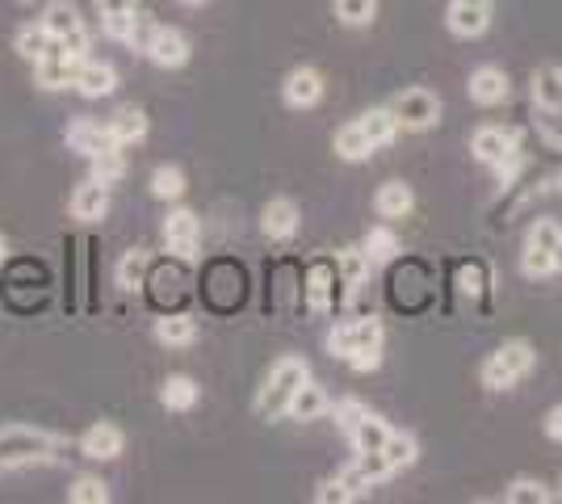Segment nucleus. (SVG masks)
Instances as JSON below:
<instances>
[{
  "label": "nucleus",
  "mask_w": 562,
  "mask_h": 504,
  "mask_svg": "<svg viewBox=\"0 0 562 504\" xmlns=\"http://www.w3.org/2000/svg\"><path fill=\"white\" fill-rule=\"evenodd\" d=\"M59 446H64V437H55V433L9 425V429H0V471H18V467H34V462H55Z\"/></svg>",
  "instance_id": "1"
},
{
  "label": "nucleus",
  "mask_w": 562,
  "mask_h": 504,
  "mask_svg": "<svg viewBox=\"0 0 562 504\" xmlns=\"http://www.w3.org/2000/svg\"><path fill=\"white\" fill-rule=\"evenodd\" d=\"M306 379H311V366H306L303 358H281L278 366H273V374H269L265 391L257 395V412L265 416V421L285 416L290 400H294V391H299Z\"/></svg>",
  "instance_id": "2"
},
{
  "label": "nucleus",
  "mask_w": 562,
  "mask_h": 504,
  "mask_svg": "<svg viewBox=\"0 0 562 504\" xmlns=\"http://www.w3.org/2000/svg\"><path fill=\"white\" fill-rule=\"evenodd\" d=\"M533 345L529 340H504L492 358L483 361V387L487 391H508L513 383H520L533 370Z\"/></svg>",
  "instance_id": "3"
},
{
  "label": "nucleus",
  "mask_w": 562,
  "mask_h": 504,
  "mask_svg": "<svg viewBox=\"0 0 562 504\" xmlns=\"http://www.w3.org/2000/svg\"><path fill=\"white\" fill-rule=\"evenodd\" d=\"M43 25H47V34L55 43H64L68 55L89 59V30H85V22H80V13H76L71 0H50L47 13H43Z\"/></svg>",
  "instance_id": "4"
},
{
  "label": "nucleus",
  "mask_w": 562,
  "mask_h": 504,
  "mask_svg": "<svg viewBox=\"0 0 562 504\" xmlns=\"http://www.w3.org/2000/svg\"><path fill=\"white\" fill-rule=\"evenodd\" d=\"M391 110L398 119V131H428V126L441 122V101L428 89H403Z\"/></svg>",
  "instance_id": "5"
},
{
  "label": "nucleus",
  "mask_w": 562,
  "mask_h": 504,
  "mask_svg": "<svg viewBox=\"0 0 562 504\" xmlns=\"http://www.w3.org/2000/svg\"><path fill=\"white\" fill-rule=\"evenodd\" d=\"M470 152H474V160L479 165H499V160H508L520 152V135L508 131V126H479L474 131V139H470Z\"/></svg>",
  "instance_id": "6"
},
{
  "label": "nucleus",
  "mask_w": 562,
  "mask_h": 504,
  "mask_svg": "<svg viewBox=\"0 0 562 504\" xmlns=\"http://www.w3.org/2000/svg\"><path fill=\"white\" fill-rule=\"evenodd\" d=\"M147 59L151 64H160V68H186L189 59V38L181 34V30H168V25H160V30H151L147 34Z\"/></svg>",
  "instance_id": "7"
},
{
  "label": "nucleus",
  "mask_w": 562,
  "mask_h": 504,
  "mask_svg": "<svg viewBox=\"0 0 562 504\" xmlns=\"http://www.w3.org/2000/svg\"><path fill=\"white\" fill-rule=\"evenodd\" d=\"M198 215L193 211H172L165 219V244L177 253V257H186V261H198Z\"/></svg>",
  "instance_id": "8"
},
{
  "label": "nucleus",
  "mask_w": 562,
  "mask_h": 504,
  "mask_svg": "<svg viewBox=\"0 0 562 504\" xmlns=\"http://www.w3.org/2000/svg\"><path fill=\"white\" fill-rule=\"evenodd\" d=\"M449 30L458 34V38H479V34H487V25H492V4H474V0H453L449 4Z\"/></svg>",
  "instance_id": "9"
},
{
  "label": "nucleus",
  "mask_w": 562,
  "mask_h": 504,
  "mask_svg": "<svg viewBox=\"0 0 562 504\" xmlns=\"http://www.w3.org/2000/svg\"><path fill=\"white\" fill-rule=\"evenodd\" d=\"M80 64H85V59H76L68 51H50L47 59L34 64V80H38L43 89H68V85H76Z\"/></svg>",
  "instance_id": "10"
},
{
  "label": "nucleus",
  "mask_w": 562,
  "mask_h": 504,
  "mask_svg": "<svg viewBox=\"0 0 562 504\" xmlns=\"http://www.w3.org/2000/svg\"><path fill=\"white\" fill-rule=\"evenodd\" d=\"M68 147L71 152H80V156H101V152H110L114 144V135H110V126H101V122L93 119H76L68 126Z\"/></svg>",
  "instance_id": "11"
},
{
  "label": "nucleus",
  "mask_w": 562,
  "mask_h": 504,
  "mask_svg": "<svg viewBox=\"0 0 562 504\" xmlns=\"http://www.w3.org/2000/svg\"><path fill=\"white\" fill-rule=\"evenodd\" d=\"M281 97L294 110H311L324 97V76L315 72V68H294V72L285 76V85H281Z\"/></svg>",
  "instance_id": "12"
},
{
  "label": "nucleus",
  "mask_w": 562,
  "mask_h": 504,
  "mask_svg": "<svg viewBox=\"0 0 562 504\" xmlns=\"http://www.w3.org/2000/svg\"><path fill=\"white\" fill-rule=\"evenodd\" d=\"M122 446H126V437L110 421H101V425H93V429L80 437V450H85V458H93V462H114L122 455Z\"/></svg>",
  "instance_id": "13"
},
{
  "label": "nucleus",
  "mask_w": 562,
  "mask_h": 504,
  "mask_svg": "<svg viewBox=\"0 0 562 504\" xmlns=\"http://www.w3.org/2000/svg\"><path fill=\"white\" fill-rule=\"evenodd\" d=\"M105 211H110V186H101V181L76 186V193H71V219L97 223V219H105Z\"/></svg>",
  "instance_id": "14"
},
{
  "label": "nucleus",
  "mask_w": 562,
  "mask_h": 504,
  "mask_svg": "<svg viewBox=\"0 0 562 504\" xmlns=\"http://www.w3.org/2000/svg\"><path fill=\"white\" fill-rule=\"evenodd\" d=\"M467 89H470V101H479V105H499V101H508V93H513L504 68H479V72L470 76Z\"/></svg>",
  "instance_id": "15"
},
{
  "label": "nucleus",
  "mask_w": 562,
  "mask_h": 504,
  "mask_svg": "<svg viewBox=\"0 0 562 504\" xmlns=\"http://www.w3.org/2000/svg\"><path fill=\"white\" fill-rule=\"evenodd\" d=\"M260 227H265L269 240H290L299 232V206L290 198H273L265 206V215H260Z\"/></svg>",
  "instance_id": "16"
},
{
  "label": "nucleus",
  "mask_w": 562,
  "mask_h": 504,
  "mask_svg": "<svg viewBox=\"0 0 562 504\" xmlns=\"http://www.w3.org/2000/svg\"><path fill=\"white\" fill-rule=\"evenodd\" d=\"M76 89L85 97H110L117 89L114 64H101V59H85L80 72H76Z\"/></svg>",
  "instance_id": "17"
},
{
  "label": "nucleus",
  "mask_w": 562,
  "mask_h": 504,
  "mask_svg": "<svg viewBox=\"0 0 562 504\" xmlns=\"http://www.w3.org/2000/svg\"><path fill=\"white\" fill-rule=\"evenodd\" d=\"M105 126H110V135H114L117 147H131L147 139V119H143V110H135V105H122Z\"/></svg>",
  "instance_id": "18"
},
{
  "label": "nucleus",
  "mask_w": 562,
  "mask_h": 504,
  "mask_svg": "<svg viewBox=\"0 0 562 504\" xmlns=\"http://www.w3.org/2000/svg\"><path fill=\"white\" fill-rule=\"evenodd\" d=\"M378 147L370 144V135L361 131V122H349V126H340L336 131V156L340 160H349V165H361V160H370Z\"/></svg>",
  "instance_id": "19"
},
{
  "label": "nucleus",
  "mask_w": 562,
  "mask_h": 504,
  "mask_svg": "<svg viewBox=\"0 0 562 504\" xmlns=\"http://www.w3.org/2000/svg\"><path fill=\"white\" fill-rule=\"evenodd\" d=\"M50 51H64V43H55L43 22H38V25H22V30H18V55H22V59L38 64V59H47Z\"/></svg>",
  "instance_id": "20"
},
{
  "label": "nucleus",
  "mask_w": 562,
  "mask_h": 504,
  "mask_svg": "<svg viewBox=\"0 0 562 504\" xmlns=\"http://www.w3.org/2000/svg\"><path fill=\"white\" fill-rule=\"evenodd\" d=\"M285 412H290L294 421H319V416L328 412V391L306 379V383L294 391V400H290V408H285Z\"/></svg>",
  "instance_id": "21"
},
{
  "label": "nucleus",
  "mask_w": 562,
  "mask_h": 504,
  "mask_svg": "<svg viewBox=\"0 0 562 504\" xmlns=\"http://www.w3.org/2000/svg\"><path fill=\"white\" fill-rule=\"evenodd\" d=\"M533 101H538V110L562 114V68L546 64V68L533 72Z\"/></svg>",
  "instance_id": "22"
},
{
  "label": "nucleus",
  "mask_w": 562,
  "mask_h": 504,
  "mask_svg": "<svg viewBox=\"0 0 562 504\" xmlns=\"http://www.w3.org/2000/svg\"><path fill=\"white\" fill-rule=\"evenodd\" d=\"M386 437H391V425H386L382 416H374V412H366V416H361V425L349 433V441H352V450H357V455L382 450V446H386Z\"/></svg>",
  "instance_id": "23"
},
{
  "label": "nucleus",
  "mask_w": 562,
  "mask_h": 504,
  "mask_svg": "<svg viewBox=\"0 0 562 504\" xmlns=\"http://www.w3.org/2000/svg\"><path fill=\"white\" fill-rule=\"evenodd\" d=\"M198 383L189 379V374H172V379H165V387H160V404H165L168 412H189L193 404H198Z\"/></svg>",
  "instance_id": "24"
},
{
  "label": "nucleus",
  "mask_w": 562,
  "mask_h": 504,
  "mask_svg": "<svg viewBox=\"0 0 562 504\" xmlns=\"http://www.w3.org/2000/svg\"><path fill=\"white\" fill-rule=\"evenodd\" d=\"M357 122H361V131L370 135V144L374 147H386L398 135V119H395V110H391V105H378V110L361 114Z\"/></svg>",
  "instance_id": "25"
},
{
  "label": "nucleus",
  "mask_w": 562,
  "mask_h": 504,
  "mask_svg": "<svg viewBox=\"0 0 562 504\" xmlns=\"http://www.w3.org/2000/svg\"><path fill=\"white\" fill-rule=\"evenodd\" d=\"M412 202H416V198H412V190H407L403 181H386L374 198V206L382 219H403L407 211H412Z\"/></svg>",
  "instance_id": "26"
},
{
  "label": "nucleus",
  "mask_w": 562,
  "mask_h": 504,
  "mask_svg": "<svg viewBox=\"0 0 562 504\" xmlns=\"http://www.w3.org/2000/svg\"><path fill=\"white\" fill-rule=\"evenodd\" d=\"M331 287H336L331 265H311V278H306V303H311V312H328Z\"/></svg>",
  "instance_id": "27"
},
{
  "label": "nucleus",
  "mask_w": 562,
  "mask_h": 504,
  "mask_svg": "<svg viewBox=\"0 0 562 504\" xmlns=\"http://www.w3.org/2000/svg\"><path fill=\"white\" fill-rule=\"evenodd\" d=\"M382 455H386V462H391L395 471H403V467H412V462L420 458V446H416V437H412V433H395V429H391L386 446H382Z\"/></svg>",
  "instance_id": "28"
},
{
  "label": "nucleus",
  "mask_w": 562,
  "mask_h": 504,
  "mask_svg": "<svg viewBox=\"0 0 562 504\" xmlns=\"http://www.w3.org/2000/svg\"><path fill=\"white\" fill-rule=\"evenodd\" d=\"M193 336H198V324L189 315H165V320H156V340L160 345H189Z\"/></svg>",
  "instance_id": "29"
},
{
  "label": "nucleus",
  "mask_w": 562,
  "mask_h": 504,
  "mask_svg": "<svg viewBox=\"0 0 562 504\" xmlns=\"http://www.w3.org/2000/svg\"><path fill=\"white\" fill-rule=\"evenodd\" d=\"M101 30H105V38H114V43H135V34H139V13H135V9L101 13Z\"/></svg>",
  "instance_id": "30"
},
{
  "label": "nucleus",
  "mask_w": 562,
  "mask_h": 504,
  "mask_svg": "<svg viewBox=\"0 0 562 504\" xmlns=\"http://www.w3.org/2000/svg\"><path fill=\"white\" fill-rule=\"evenodd\" d=\"M366 257H370V265H386L398 257V236L391 232V227H374L370 236H366Z\"/></svg>",
  "instance_id": "31"
},
{
  "label": "nucleus",
  "mask_w": 562,
  "mask_h": 504,
  "mask_svg": "<svg viewBox=\"0 0 562 504\" xmlns=\"http://www.w3.org/2000/svg\"><path fill=\"white\" fill-rule=\"evenodd\" d=\"M147 253L143 248H131L122 261H117V287L122 290H139L143 287V278H147Z\"/></svg>",
  "instance_id": "32"
},
{
  "label": "nucleus",
  "mask_w": 562,
  "mask_h": 504,
  "mask_svg": "<svg viewBox=\"0 0 562 504\" xmlns=\"http://www.w3.org/2000/svg\"><path fill=\"white\" fill-rule=\"evenodd\" d=\"M336 265H340L345 287H352V290L361 287V282H366V273H370V257H366V248H340Z\"/></svg>",
  "instance_id": "33"
},
{
  "label": "nucleus",
  "mask_w": 562,
  "mask_h": 504,
  "mask_svg": "<svg viewBox=\"0 0 562 504\" xmlns=\"http://www.w3.org/2000/svg\"><path fill=\"white\" fill-rule=\"evenodd\" d=\"M151 193H156V198H168V202L181 198V193H186V172L177 165H160L151 172Z\"/></svg>",
  "instance_id": "34"
},
{
  "label": "nucleus",
  "mask_w": 562,
  "mask_h": 504,
  "mask_svg": "<svg viewBox=\"0 0 562 504\" xmlns=\"http://www.w3.org/2000/svg\"><path fill=\"white\" fill-rule=\"evenodd\" d=\"M68 501L71 504H105L110 501V488L97 480V475H80V480H71Z\"/></svg>",
  "instance_id": "35"
},
{
  "label": "nucleus",
  "mask_w": 562,
  "mask_h": 504,
  "mask_svg": "<svg viewBox=\"0 0 562 504\" xmlns=\"http://www.w3.org/2000/svg\"><path fill=\"white\" fill-rule=\"evenodd\" d=\"M122 177H126V160H122V152H117V147H110V152L93 156V181H101V186H114V181H122Z\"/></svg>",
  "instance_id": "36"
},
{
  "label": "nucleus",
  "mask_w": 562,
  "mask_h": 504,
  "mask_svg": "<svg viewBox=\"0 0 562 504\" xmlns=\"http://www.w3.org/2000/svg\"><path fill=\"white\" fill-rule=\"evenodd\" d=\"M352 467L361 471V480L370 483V488H374V483H382V480H391V475H395V467L386 462V455H382V450H370V455H357V462H352Z\"/></svg>",
  "instance_id": "37"
},
{
  "label": "nucleus",
  "mask_w": 562,
  "mask_h": 504,
  "mask_svg": "<svg viewBox=\"0 0 562 504\" xmlns=\"http://www.w3.org/2000/svg\"><path fill=\"white\" fill-rule=\"evenodd\" d=\"M378 13V0H336V18L345 25H370Z\"/></svg>",
  "instance_id": "38"
},
{
  "label": "nucleus",
  "mask_w": 562,
  "mask_h": 504,
  "mask_svg": "<svg viewBox=\"0 0 562 504\" xmlns=\"http://www.w3.org/2000/svg\"><path fill=\"white\" fill-rule=\"evenodd\" d=\"M504 501H508V504H546V501H550V492H546L538 480H525V475H520V480L508 483Z\"/></svg>",
  "instance_id": "39"
},
{
  "label": "nucleus",
  "mask_w": 562,
  "mask_h": 504,
  "mask_svg": "<svg viewBox=\"0 0 562 504\" xmlns=\"http://www.w3.org/2000/svg\"><path fill=\"white\" fill-rule=\"evenodd\" d=\"M352 349H382V324H378L374 315L352 320Z\"/></svg>",
  "instance_id": "40"
},
{
  "label": "nucleus",
  "mask_w": 562,
  "mask_h": 504,
  "mask_svg": "<svg viewBox=\"0 0 562 504\" xmlns=\"http://www.w3.org/2000/svg\"><path fill=\"white\" fill-rule=\"evenodd\" d=\"M520 269H525V278H550V273H554V257H550L546 248H533V244H525Z\"/></svg>",
  "instance_id": "41"
},
{
  "label": "nucleus",
  "mask_w": 562,
  "mask_h": 504,
  "mask_svg": "<svg viewBox=\"0 0 562 504\" xmlns=\"http://www.w3.org/2000/svg\"><path fill=\"white\" fill-rule=\"evenodd\" d=\"M366 404H361V400H340V404H336V425H340V433H345V437H349L352 429H357V425H361V416H366Z\"/></svg>",
  "instance_id": "42"
},
{
  "label": "nucleus",
  "mask_w": 562,
  "mask_h": 504,
  "mask_svg": "<svg viewBox=\"0 0 562 504\" xmlns=\"http://www.w3.org/2000/svg\"><path fill=\"white\" fill-rule=\"evenodd\" d=\"M559 240H562V227L554 223V219H538L533 232H529V244H533V248H546V253H554V244Z\"/></svg>",
  "instance_id": "43"
},
{
  "label": "nucleus",
  "mask_w": 562,
  "mask_h": 504,
  "mask_svg": "<svg viewBox=\"0 0 562 504\" xmlns=\"http://www.w3.org/2000/svg\"><path fill=\"white\" fill-rule=\"evenodd\" d=\"M328 349H331V358H349L352 354V320H345V324H336V328H331Z\"/></svg>",
  "instance_id": "44"
},
{
  "label": "nucleus",
  "mask_w": 562,
  "mask_h": 504,
  "mask_svg": "<svg viewBox=\"0 0 562 504\" xmlns=\"http://www.w3.org/2000/svg\"><path fill=\"white\" fill-rule=\"evenodd\" d=\"M349 366L357 370V374H370V370H378V366H382V349H352Z\"/></svg>",
  "instance_id": "45"
},
{
  "label": "nucleus",
  "mask_w": 562,
  "mask_h": 504,
  "mask_svg": "<svg viewBox=\"0 0 562 504\" xmlns=\"http://www.w3.org/2000/svg\"><path fill=\"white\" fill-rule=\"evenodd\" d=\"M541 135H546V144L562 147V114H554V110H541Z\"/></svg>",
  "instance_id": "46"
},
{
  "label": "nucleus",
  "mask_w": 562,
  "mask_h": 504,
  "mask_svg": "<svg viewBox=\"0 0 562 504\" xmlns=\"http://www.w3.org/2000/svg\"><path fill=\"white\" fill-rule=\"evenodd\" d=\"M315 501H319V504H349L352 492L340 480H328L324 488H319V496H315Z\"/></svg>",
  "instance_id": "47"
},
{
  "label": "nucleus",
  "mask_w": 562,
  "mask_h": 504,
  "mask_svg": "<svg viewBox=\"0 0 562 504\" xmlns=\"http://www.w3.org/2000/svg\"><path fill=\"white\" fill-rule=\"evenodd\" d=\"M336 480L345 483V488H349L352 492V501H357V496H366V492H370V483L361 480V471H357V467H345V471H340V475H336Z\"/></svg>",
  "instance_id": "48"
},
{
  "label": "nucleus",
  "mask_w": 562,
  "mask_h": 504,
  "mask_svg": "<svg viewBox=\"0 0 562 504\" xmlns=\"http://www.w3.org/2000/svg\"><path fill=\"white\" fill-rule=\"evenodd\" d=\"M458 282H462L467 294L479 299V294H483V269H479V265H470V269H462V278H458Z\"/></svg>",
  "instance_id": "49"
},
{
  "label": "nucleus",
  "mask_w": 562,
  "mask_h": 504,
  "mask_svg": "<svg viewBox=\"0 0 562 504\" xmlns=\"http://www.w3.org/2000/svg\"><path fill=\"white\" fill-rule=\"evenodd\" d=\"M546 433H550L554 441H562V404L554 412H550V416H546Z\"/></svg>",
  "instance_id": "50"
},
{
  "label": "nucleus",
  "mask_w": 562,
  "mask_h": 504,
  "mask_svg": "<svg viewBox=\"0 0 562 504\" xmlns=\"http://www.w3.org/2000/svg\"><path fill=\"white\" fill-rule=\"evenodd\" d=\"M101 13H122V9H135V0H97Z\"/></svg>",
  "instance_id": "51"
},
{
  "label": "nucleus",
  "mask_w": 562,
  "mask_h": 504,
  "mask_svg": "<svg viewBox=\"0 0 562 504\" xmlns=\"http://www.w3.org/2000/svg\"><path fill=\"white\" fill-rule=\"evenodd\" d=\"M550 257H554V273H562V240L554 244V253H550Z\"/></svg>",
  "instance_id": "52"
},
{
  "label": "nucleus",
  "mask_w": 562,
  "mask_h": 504,
  "mask_svg": "<svg viewBox=\"0 0 562 504\" xmlns=\"http://www.w3.org/2000/svg\"><path fill=\"white\" fill-rule=\"evenodd\" d=\"M0 261H4V236H0Z\"/></svg>",
  "instance_id": "53"
},
{
  "label": "nucleus",
  "mask_w": 562,
  "mask_h": 504,
  "mask_svg": "<svg viewBox=\"0 0 562 504\" xmlns=\"http://www.w3.org/2000/svg\"><path fill=\"white\" fill-rule=\"evenodd\" d=\"M186 4H206V0H186Z\"/></svg>",
  "instance_id": "54"
},
{
  "label": "nucleus",
  "mask_w": 562,
  "mask_h": 504,
  "mask_svg": "<svg viewBox=\"0 0 562 504\" xmlns=\"http://www.w3.org/2000/svg\"><path fill=\"white\" fill-rule=\"evenodd\" d=\"M474 4H492V0H474Z\"/></svg>",
  "instance_id": "55"
},
{
  "label": "nucleus",
  "mask_w": 562,
  "mask_h": 504,
  "mask_svg": "<svg viewBox=\"0 0 562 504\" xmlns=\"http://www.w3.org/2000/svg\"><path fill=\"white\" fill-rule=\"evenodd\" d=\"M25 4H34V0H25Z\"/></svg>",
  "instance_id": "56"
}]
</instances>
